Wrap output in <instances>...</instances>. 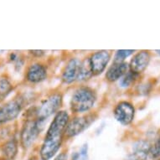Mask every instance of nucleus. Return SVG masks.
<instances>
[{
  "mask_svg": "<svg viewBox=\"0 0 160 160\" xmlns=\"http://www.w3.org/2000/svg\"><path fill=\"white\" fill-rule=\"evenodd\" d=\"M81 62L77 59H72L66 65L62 74V80L66 83H71L77 80Z\"/></svg>",
  "mask_w": 160,
  "mask_h": 160,
  "instance_id": "nucleus-10",
  "label": "nucleus"
},
{
  "mask_svg": "<svg viewBox=\"0 0 160 160\" xmlns=\"http://www.w3.org/2000/svg\"><path fill=\"white\" fill-rule=\"evenodd\" d=\"M135 110L134 108L127 102H120L114 110L115 118L120 123L123 125L130 124L133 120Z\"/></svg>",
  "mask_w": 160,
  "mask_h": 160,
  "instance_id": "nucleus-7",
  "label": "nucleus"
},
{
  "mask_svg": "<svg viewBox=\"0 0 160 160\" xmlns=\"http://www.w3.org/2000/svg\"><path fill=\"white\" fill-rule=\"evenodd\" d=\"M13 87L8 79L2 78L0 80V97L4 98L12 91Z\"/></svg>",
  "mask_w": 160,
  "mask_h": 160,
  "instance_id": "nucleus-16",
  "label": "nucleus"
},
{
  "mask_svg": "<svg viewBox=\"0 0 160 160\" xmlns=\"http://www.w3.org/2000/svg\"><path fill=\"white\" fill-rule=\"evenodd\" d=\"M111 54L108 50H101L94 53L90 58V64L93 75H99L104 71L110 61Z\"/></svg>",
  "mask_w": 160,
  "mask_h": 160,
  "instance_id": "nucleus-6",
  "label": "nucleus"
},
{
  "mask_svg": "<svg viewBox=\"0 0 160 160\" xmlns=\"http://www.w3.org/2000/svg\"><path fill=\"white\" fill-rule=\"evenodd\" d=\"M135 75L133 72H128L121 79V82H120V85L122 87H129L130 85L134 82V79H135Z\"/></svg>",
  "mask_w": 160,
  "mask_h": 160,
  "instance_id": "nucleus-18",
  "label": "nucleus"
},
{
  "mask_svg": "<svg viewBox=\"0 0 160 160\" xmlns=\"http://www.w3.org/2000/svg\"><path fill=\"white\" fill-rule=\"evenodd\" d=\"M29 160H34V159H33V158H30V159H29Z\"/></svg>",
  "mask_w": 160,
  "mask_h": 160,
  "instance_id": "nucleus-24",
  "label": "nucleus"
},
{
  "mask_svg": "<svg viewBox=\"0 0 160 160\" xmlns=\"http://www.w3.org/2000/svg\"><path fill=\"white\" fill-rule=\"evenodd\" d=\"M47 76L45 66L40 64H33L29 66L27 72V80L32 83H39L43 82Z\"/></svg>",
  "mask_w": 160,
  "mask_h": 160,
  "instance_id": "nucleus-11",
  "label": "nucleus"
},
{
  "mask_svg": "<svg viewBox=\"0 0 160 160\" xmlns=\"http://www.w3.org/2000/svg\"><path fill=\"white\" fill-rule=\"evenodd\" d=\"M22 110V103L19 100L10 101L0 107V123H5L14 120Z\"/></svg>",
  "mask_w": 160,
  "mask_h": 160,
  "instance_id": "nucleus-3",
  "label": "nucleus"
},
{
  "mask_svg": "<svg viewBox=\"0 0 160 160\" xmlns=\"http://www.w3.org/2000/svg\"><path fill=\"white\" fill-rule=\"evenodd\" d=\"M55 160H67V156L65 152H62L61 154H59L57 157L55 158Z\"/></svg>",
  "mask_w": 160,
  "mask_h": 160,
  "instance_id": "nucleus-21",
  "label": "nucleus"
},
{
  "mask_svg": "<svg viewBox=\"0 0 160 160\" xmlns=\"http://www.w3.org/2000/svg\"><path fill=\"white\" fill-rule=\"evenodd\" d=\"M150 148L151 147L148 142L145 141H139L134 145V157L138 160H146L150 155Z\"/></svg>",
  "mask_w": 160,
  "mask_h": 160,
  "instance_id": "nucleus-13",
  "label": "nucleus"
},
{
  "mask_svg": "<svg viewBox=\"0 0 160 160\" xmlns=\"http://www.w3.org/2000/svg\"><path fill=\"white\" fill-rule=\"evenodd\" d=\"M30 52L34 55H37V56H40L44 54V51L42 50H30Z\"/></svg>",
  "mask_w": 160,
  "mask_h": 160,
  "instance_id": "nucleus-22",
  "label": "nucleus"
},
{
  "mask_svg": "<svg viewBox=\"0 0 160 160\" xmlns=\"http://www.w3.org/2000/svg\"><path fill=\"white\" fill-rule=\"evenodd\" d=\"M18 152V144L15 139H11L2 148V153L6 160H13Z\"/></svg>",
  "mask_w": 160,
  "mask_h": 160,
  "instance_id": "nucleus-14",
  "label": "nucleus"
},
{
  "mask_svg": "<svg viewBox=\"0 0 160 160\" xmlns=\"http://www.w3.org/2000/svg\"><path fill=\"white\" fill-rule=\"evenodd\" d=\"M150 61V55L147 51H141L137 54L130 63V69L134 74L141 73L144 71Z\"/></svg>",
  "mask_w": 160,
  "mask_h": 160,
  "instance_id": "nucleus-9",
  "label": "nucleus"
},
{
  "mask_svg": "<svg viewBox=\"0 0 160 160\" xmlns=\"http://www.w3.org/2000/svg\"><path fill=\"white\" fill-rule=\"evenodd\" d=\"M133 52V50H118L114 58V63H122L124 59Z\"/></svg>",
  "mask_w": 160,
  "mask_h": 160,
  "instance_id": "nucleus-17",
  "label": "nucleus"
},
{
  "mask_svg": "<svg viewBox=\"0 0 160 160\" xmlns=\"http://www.w3.org/2000/svg\"><path fill=\"white\" fill-rule=\"evenodd\" d=\"M93 76L92 73V67L90 64V60H85L83 62H81V66H80V71H79V76L77 80L78 81H86Z\"/></svg>",
  "mask_w": 160,
  "mask_h": 160,
  "instance_id": "nucleus-15",
  "label": "nucleus"
},
{
  "mask_svg": "<svg viewBox=\"0 0 160 160\" xmlns=\"http://www.w3.org/2000/svg\"><path fill=\"white\" fill-rule=\"evenodd\" d=\"M62 102V97L60 94H54L49 97L39 107L37 111L38 121L45 120L50 115L55 112L60 108Z\"/></svg>",
  "mask_w": 160,
  "mask_h": 160,
  "instance_id": "nucleus-2",
  "label": "nucleus"
},
{
  "mask_svg": "<svg viewBox=\"0 0 160 160\" xmlns=\"http://www.w3.org/2000/svg\"><path fill=\"white\" fill-rule=\"evenodd\" d=\"M156 52H158V55H160V50H156Z\"/></svg>",
  "mask_w": 160,
  "mask_h": 160,
  "instance_id": "nucleus-23",
  "label": "nucleus"
},
{
  "mask_svg": "<svg viewBox=\"0 0 160 160\" xmlns=\"http://www.w3.org/2000/svg\"><path fill=\"white\" fill-rule=\"evenodd\" d=\"M128 65L126 63H114L107 72L106 77L111 82H116L127 74Z\"/></svg>",
  "mask_w": 160,
  "mask_h": 160,
  "instance_id": "nucleus-12",
  "label": "nucleus"
},
{
  "mask_svg": "<svg viewBox=\"0 0 160 160\" xmlns=\"http://www.w3.org/2000/svg\"><path fill=\"white\" fill-rule=\"evenodd\" d=\"M39 132V121H28L21 132V143L24 148H28L36 139Z\"/></svg>",
  "mask_w": 160,
  "mask_h": 160,
  "instance_id": "nucleus-5",
  "label": "nucleus"
},
{
  "mask_svg": "<svg viewBox=\"0 0 160 160\" xmlns=\"http://www.w3.org/2000/svg\"><path fill=\"white\" fill-rule=\"evenodd\" d=\"M92 121H94V117L92 115L74 118L73 120L69 122L67 124L65 134L68 138L76 136L77 134L84 131L92 123Z\"/></svg>",
  "mask_w": 160,
  "mask_h": 160,
  "instance_id": "nucleus-4",
  "label": "nucleus"
},
{
  "mask_svg": "<svg viewBox=\"0 0 160 160\" xmlns=\"http://www.w3.org/2000/svg\"><path fill=\"white\" fill-rule=\"evenodd\" d=\"M97 97L93 90L81 87L75 92L71 101V108L74 112H84L94 106Z\"/></svg>",
  "mask_w": 160,
  "mask_h": 160,
  "instance_id": "nucleus-1",
  "label": "nucleus"
},
{
  "mask_svg": "<svg viewBox=\"0 0 160 160\" xmlns=\"http://www.w3.org/2000/svg\"><path fill=\"white\" fill-rule=\"evenodd\" d=\"M150 155L153 158L160 157V138L155 142V144L150 148Z\"/></svg>",
  "mask_w": 160,
  "mask_h": 160,
  "instance_id": "nucleus-20",
  "label": "nucleus"
},
{
  "mask_svg": "<svg viewBox=\"0 0 160 160\" xmlns=\"http://www.w3.org/2000/svg\"><path fill=\"white\" fill-rule=\"evenodd\" d=\"M62 143L61 139L45 138L40 149V158L42 160H50L58 152Z\"/></svg>",
  "mask_w": 160,
  "mask_h": 160,
  "instance_id": "nucleus-8",
  "label": "nucleus"
},
{
  "mask_svg": "<svg viewBox=\"0 0 160 160\" xmlns=\"http://www.w3.org/2000/svg\"><path fill=\"white\" fill-rule=\"evenodd\" d=\"M87 144L83 145V147L77 152H75L72 156V160H87Z\"/></svg>",
  "mask_w": 160,
  "mask_h": 160,
  "instance_id": "nucleus-19",
  "label": "nucleus"
}]
</instances>
